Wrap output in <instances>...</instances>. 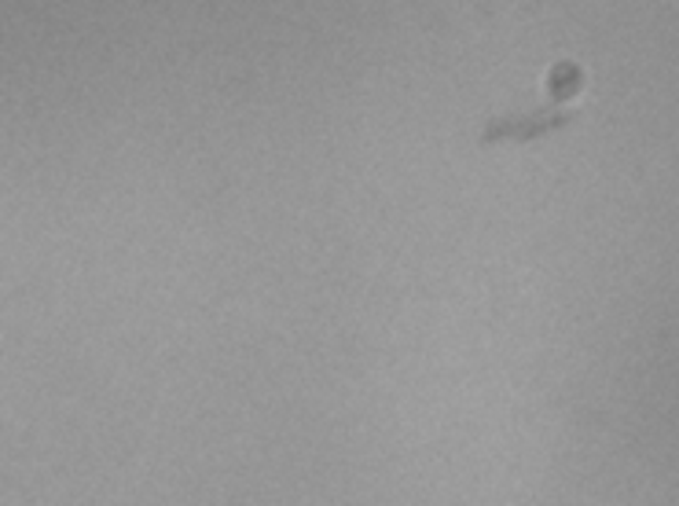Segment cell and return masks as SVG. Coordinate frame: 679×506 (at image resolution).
Segmentation results:
<instances>
[{"label": "cell", "instance_id": "1", "mask_svg": "<svg viewBox=\"0 0 679 506\" xmlns=\"http://www.w3.org/2000/svg\"><path fill=\"white\" fill-rule=\"evenodd\" d=\"M570 118H573V110L562 107V103H533V107H518V110L485 118V125H481V140H492V136H518V140H529V136H536V133L566 125Z\"/></svg>", "mask_w": 679, "mask_h": 506}, {"label": "cell", "instance_id": "2", "mask_svg": "<svg viewBox=\"0 0 679 506\" xmlns=\"http://www.w3.org/2000/svg\"><path fill=\"white\" fill-rule=\"evenodd\" d=\"M547 85L555 96H570V92H577V85H581V66L573 60H558L547 71Z\"/></svg>", "mask_w": 679, "mask_h": 506}]
</instances>
